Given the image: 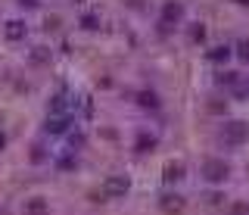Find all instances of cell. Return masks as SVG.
I'll return each mask as SVG.
<instances>
[{
    "label": "cell",
    "mask_w": 249,
    "mask_h": 215,
    "mask_svg": "<svg viewBox=\"0 0 249 215\" xmlns=\"http://www.w3.org/2000/svg\"><path fill=\"white\" fill-rule=\"evenodd\" d=\"M221 141L228 143V147H243V143L249 141V125L246 122H224Z\"/></svg>",
    "instance_id": "6da1fadb"
},
{
    "label": "cell",
    "mask_w": 249,
    "mask_h": 215,
    "mask_svg": "<svg viewBox=\"0 0 249 215\" xmlns=\"http://www.w3.org/2000/svg\"><path fill=\"white\" fill-rule=\"evenodd\" d=\"M202 178L209 184H224L231 178V162H224V159H206L202 162Z\"/></svg>",
    "instance_id": "7a4b0ae2"
},
{
    "label": "cell",
    "mask_w": 249,
    "mask_h": 215,
    "mask_svg": "<svg viewBox=\"0 0 249 215\" xmlns=\"http://www.w3.org/2000/svg\"><path fill=\"white\" fill-rule=\"evenodd\" d=\"M181 19H184V6H181V3H175V0H168V3L162 6V19H159V25H178Z\"/></svg>",
    "instance_id": "3957f363"
},
{
    "label": "cell",
    "mask_w": 249,
    "mask_h": 215,
    "mask_svg": "<svg viewBox=\"0 0 249 215\" xmlns=\"http://www.w3.org/2000/svg\"><path fill=\"white\" fill-rule=\"evenodd\" d=\"M128 187H131V181L124 178V175H115V178H109L103 184V194L106 197H124V194H128Z\"/></svg>",
    "instance_id": "277c9868"
},
{
    "label": "cell",
    "mask_w": 249,
    "mask_h": 215,
    "mask_svg": "<svg viewBox=\"0 0 249 215\" xmlns=\"http://www.w3.org/2000/svg\"><path fill=\"white\" fill-rule=\"evenodd\" d=\"M69 116H62V112H53L50 119H47V131L50 134H62V131H69Z\"/></svg>",
    "instance_id": "5b68a950"
},
{
    "label": "cell",
    "mask_w": 249,
    "mask_h": 215,
    "mask_svg": "<svg viewBox=\"0 0 249 215\" xmlns=\"http://www.w3.org/2000/svg\"><path fill=\"white\" fill-rule=\"evenodd\" d=\"M181 209H184V199L178 197V194H175V197H171V194L162 197V212H168V215H171V212H181Z\"/></svg>",
    "instance_id": "8992f818"
},
{
    "label": "cell",
    "mask_w": 249,
    "mask_h": 215,
    "mask_svg": "<svg viewBox=\"0 0 249 215\" xmlns=\"http://www.w3.org/2000/svg\"><path fill=\"white\" fill-rule=\"evenodd\" d=\"M231 56H233V50L228 47V44H221V47H212V50H209V59H212V63H228Z\"/></svg>",
    "instance_id": "52a82bcc"
},
{
    "label": "cell",
    "mask_w": 249,
    "mask_h": 215,
    "mask_svg": "<svg viewBox=\"0 0 249 215\" xmlns=\"http://www.w3.org/2000/svg\"><path fill=\"white\" fill-rule=\"evenodd\" d=\"M184 178V162H168L165 165V181H181Z\"/></svg>",
    "instance_id": "ba28073f"
},
{
    "label": "cell",
    "mask_w": 249,
    "mask_h": 215,
    "mask_svg": "<svg viewBox=\"0 0 249 215\" xmlns=\"http://www.w3.org/2000/svg\"><path fill=\"white\" fill-rule=\"evenodd\" d=\"M6 37H10V41L25 37V25H22V22H10V25H6Z\"/></svg>",
    "instance_id": "9c48e42d"
},
{
    "label": "cell",
    "mask_w": 249,
    "mask_h": 215,
    "mask_svg": "<svg viewBox=\"0 0 249 215\" xmlns=\"http://www.w3.org/2000/svg\"><path fill=\"white\" fill-rule=\"evenodd\" d=\"M146 147H150V150L156 147V137H146V134H140V137H137V153H146Z\"/></svg>",
    "instance_id": "30bf717a"
},
{
    "label": "cell",
    "mask_w": 249,
    "mask_h": 215,
    "mask_svg": "<svg viewBox=\"0 0 249 215\" xmlns=\"http://www.w3.org/2000/svg\"><path fill=\"white\" fill-rule=\"evenodd\" d=\"M28 215H44L47 212V206H44V199H31L28 203V209H25Z\"/></svg>",
    "instance_id": "8fae6325"
},
{
    "label": "cell",
    "mask_w": 249,
    "mask_h": 215,
    "mask_svg": "<svg viewBox=\"0 0 249 215\" xmlns=\"http://www.w3.org/2000/svg\"><path fill=\"white\" fill-rule=\"evenodd\" d=\"M237 56L243 59V63H249V41H240L237 44Z\"/></svg>",
    "instance_id": "7c38bea8"
},
{
    "label": "cell",
    "mask_w": 249,
    "mask_h": 215,
    "mask_svg": "<svg viewBox=\"0 0 249 215\" xmlns=\"http://www.w3.org/2000/svg\"><path fill=\"white\" fill-rule=\"evenodd\" d=\"M218 81H221V84H237L240 78H237L233 72H221V78H218Z\"/></svg>",
    "instance_id": "4fadbf2b"
},
{
    "label": "cell",
    "mask_w": 249,
    "mask_h": 215,
    "mask_svg": "<svg viewBox=\"0 0 249 215\" xmlns=\"http://www.w3.org/2000/svg\"><path fill=\"white\" fill-rule=\"evenodd\" d=\"M190 37H193V41H202V37H206V28H193V32H190Z\"/></svg>",
    "instance_id": "5bb4252c"
},
{
    "label": "cell",
    "mask_w": 249,
    "mask_h": 215,
    "mask_svg": "<svg viewBox=\"0 0 249 215\" xmlns=\"http://www.w3.org/2000/svg\"><path fill=\"white\" fill-rule=\"evenodd\" d=\"M84 28H97V16H84Z\"/></svg>",
    "instance_id": "9a60e30c"
},
{
    "label": "cell",
    "mask_w": 249,
    "mask_h": 215,
    "mask_svg": "<svg viewBox=\"0 0 249 215\" xmlns=\"http://www.w3.org/2000/svg\"><path fill=\"white\" fill-rule=\"evenodd\" d=\"M3 143H6V137H3V134H0V150H3Z\"/></svg>",
    "instance_id": "2e32d148"
},
{
    "label": "cell",
    "mask_w": 249,
    "mask_h": 215,
    "mask_svg": "<svg viewBox=\"0 0 249 215\" xmlns=\"http://www.w3.org/2000/svg\"><path fill=\"white\" fill-rule=\"evenodd\" d=\"M237 3H240V6H249V0H237Z\"/></svg>",
    "instance_id": "e0dca14e"
}]
</instances>
